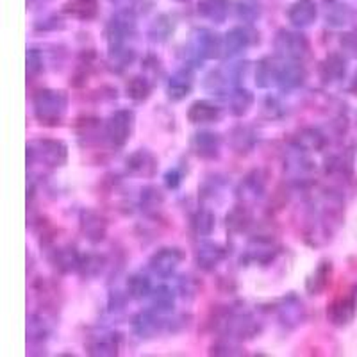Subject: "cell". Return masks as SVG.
Segmentation results:
<instances>
[{"mask_svg": "<svg viewBox=\"0 0 357 357\" xmlns=\"http://www.w3.org/2000/svg\"><path fill=\"white\" fill-rule=\"evenodd\" d=\"M68 93L63 89H40L33 97V113L36 122L45 127L61 126L68 111Z\"/></svg>", "mask_w": 357, "mask_h": 357, "instance_id": "1", "label": "cell"}, {"mask_svg": "<svg viewBox=\"0 0 357 357\" xmlns=\"http://www.w3.org/2000/svg\"><path fill=\"white\" fill-rule=\"evenodd\" d=\"M216 325H218L220 333L234 341L254 340L263 331L261 321L252 312L236 311V309H229L220 314Z\"/></svg>", "mask_w": 357, "mask_h": 357, "instance_id": "2", "label": "cell"}, {"mask_svg": "<svg viewBox=\"0 0 357 357\" xmlns=\"http://www.w3.org/2000/svg\"><path fill=\"white\" fill-rule=\"evenodd\" d=\"M68 161V145L61 139L36 138L27 143V165L45 168H61Z\"/></svg>", "mask_w": 357, "mask_h": 357, "instance_id": "3", "label": "cell"}, {"mask_svg": "<svg viewBox=\"0 0 357 357\" xmlns=\"http://www.w3.org/2000/svg\"><path fill=\"white\" fill-rule=\"evenodd\" d=\"M220 56H223V38L206 27L195 29L191 33L190 57H188L190 65L195 63V66H202L204 61L218 59Z\"/></svg>", "mask_w": 357, "mask_h": 357, "instance_id": "4", "label": "cell"}, {"mask_svg": "<svg viewBox=\"0 0 357 357\" xmlns=\"http://www.w3.org/2000/svg\"><path fill=\"white\" fill-rule=\"evenodd\" d=\"M273 50L279 59L284 61H302L311 52V43L301 31L279 29L273 38Z\"/></svg>", "mask_w": 357, "mask_h": 357, "instance_id": "5", "label": "cell"}, {"mask_svg": "<svg viewBox=\"0 0 357 357\" xmlns=\"http://www.w3.org/2000/svg\"><path fill=\"white\" fill-rule=\"evenodd\" d=\"M136 31H138L136 13L129 8L116 11L106 25L107 49L109 47H118V45H127L130 38L136 36Z\"/></svg>", "mask_w": 357, "mask_h": 357, "instance_id": "6", "label": "cell"}, {"mask_svg": "<svg viewBox=\"0 0 357 357\" xmlns=\"http://www.w3.org/2000/svg\"><path fill=\"white\" fill-rule=\"evenodd\" d=\"M280 254V247L275 238L268 234L252 236L245 247V254L241 256V263L245 264H259L268 266L277 259Z\"/></svg>", "mask_w": 357, "mask_h": 357, "instance_id": "7", "label": "cell"}, {"mask_svg": "<svg viewBox=\"0 0 357 357\" xmlns=\"http://www.w3.org/2000/svg\"><path fill=\"white\" fill-rule=\"evenodd\" d=\"M134 129V113L130 109H118L107 118L104 126V139L109 143L113 149H123L129 143L130 134Z\"/></svg>", "mask_w": 357, "mask_h": 357, "instance_id": "8", "label": "cell"}, {"mask_svg": "<svg viewBox=\"0 0 357 357\" xmlns=\"http://www.w3.org/2000/svg\"><path fill=\"white\" fill-rule=\"evenodd\" d=\"M186 259L183 248L178 247H161L154 252L149 259V268L154 275L161 277V279H168L175 273L183 261Z\"/></svg>", "mask_w": 357, "mask_h": 357, "instance_id": "9", "label": "cell"}, {"mask_svg": "<svg viewBox=\"0 0 357 357\" xmlns=\"http://www.w3.org/2000/svg\"><path fill=\"white\" fill-rule=\"evenodd\" d=\"M130 329H132L134 336H138L139 340H151L158 334L167 333V318H162L161 312L152 307L143 309L138 314H134Z\"/></svg>", "mask_w": 357, "mask_h": 357, "instance_id": "10", "label": "cell"}, {"mask_svg": "<svg viewBox=\"0 0 357 357\" xmlns=\"http://www.w3.org/2000/svg\"><path fill=\"white\" fill-rule=\"evenodd\" d=\"M266 175L263 170H259V168L250 170L236 186V197L245 206L261 202L266 195Z\"/></svg>", "mask_w": 357, "mask_h": 357, "instance_id": "11", "label": "cell"}, {"mask_svg": "<svg viewBox=\"0 0 357 357\" xmlns=\"http://www.w3.org/2000/svg\"><path fill=\"white\" fill-rule=\"evenodd\" d=\"M159 170L158 155L149 149H138L126 158V172L132 177L152 178Z\"/></svg>", "mask_w": 357, "mask_h": 357, "instance_id": "12", "label": "cell"}, {"mask_svg": "<svg viewBox=\"0 0 357 357\" xmlns=\"http://www.w3.org/2000/svg\"><path fill=\"white\" fill-rule=\"evenodd\" d=\"M305 79H307V70L301 61H284L282 59L279 65V72H277L275 86L282 93H289V91H295L304 86Z\"/></svg>", "mask_w": 357, "mask_h": 357, "instance_id": "13", "label": "cell"}, {"mask_svg": "<svg viewBox=\"0 0 357 357\" xmlns=\"http://www.w3.org/2000/svg\"><path fill=\"white\" fill-rule=\"evenodd\" d=\"M191 152L204 161H215L222 154V138L213 130H199L190 139Z\"/></svg>", "mask_w": 357, "mask_h": 357, "instance_id": "14", "label": "cell"}, {"mask_svg": "<svg viewBox=\"0 0 357 357\" xmlns=\"http://www.w3.org/2000/svg\"><path fill=\"white\" fill-rule=\"evenodd\" d=\"M79 229L89 243L98 245L106 240L107 220L95 209H82L79 213Z\"/></svg>", "mask_w": 357, "mask_h": 357, "instance_id": "15", "label": "cell"}, {"mask_svg": "<svg viewBox=\"0 0 357 357\" xmlns=\"http://www.w3.org/2000/svg\"><path fill=\"white\" fill-rule=\"evenodd\" d=\"M122 336L118 333H97L86 340V354L93 357H113L120 354Z\"/></svg>", "mask_w": 357, "mask_h": 357, "instance_id": "16", "label": "cell"}, {"mask_svg": "<svg viewBox=\"0 0 357 357\" xmlns=\"http://www.w3.org/2000/svg\"><path fill=\"white\" fill-rule=\"evenodd\" d=\"M357 312V298L354 295L337 296L327 305V320L334 327H347L354 321Z\"/></svg>", "mask_w": 357, "mask_h": 357, "instance_id": "17", "label": "cell"}, {"mask_svg": "<svg viewBox=\"0 0 357 357\" xmlns=\"http://www.w3.org/2000/svg\"><path fill=\"white\" fill-rule=\"evenodd\" d=\"M347 70H349V65H347L345 54L329 52L318 65V75L324 84H334L345 79Z\"/></svg>", "mask_w": 357, "mask_h": 357, "instance_id": "18", "label": "cell"}, {"mask_svg": "<svg viewBox=\"0 0 357 357\" xmlns=\"http://www.w3.org/2000/svg\"><path fill=\"white\" fill-rule=\"evenodd\" d=\"M227 248L213 241H202L195 250V263L202 272H213L225 261Z\"/></svg>", "mask_w": 357, "mask_h": 357, "instance_id": "19", "label": "cell"}, {"mask_svg": "<svg viewBox=\"0 0 357 357\" xmlns=\"http://www.w3.org/2000/svg\"><path fill=\"white\" fill-rule=\"evenodd\" d=\"M277 314L280 324L288 329H295L305 321V307L296 295L284 296L277 305Z\"/></svg>", "mask_w": 357, "mask_h": 357, "instance_id": "20", "label": "cell"}, {"mask_svg": "<svg viewBox=\"0 0 357 357\" xmlns=\"http://www.w3.org/2000/svg\"><path fill=\"white\" fill-rule=\"evenodd\" d=\"M286 17H288V22L295 29L311 27L318 18L317 2L314 0H295L289 6Z\"/></svg>", "mask_w": 357, "mask_h": 357, "instance_id": "21", "label": "cell"}, {"mask_svg": "<svg viewBox=\"0 0 357 357\" xmlns=\"http://www.w3.org/2000/svg\"><path fill=\"white\" fill-rule=\"evenodd\" d=\"M252 45V34L247 27L236 25L223 34V56L232 59L248 50Z\"/></svg>", "mask_w": 357, "mask_h": 357, "instance_id": "22", "label": "cell"}, {"mask_svg": "<svg viewBox=\"0 0 357 357\" xmlns=\"http://www.w3.org/2000/svg\"><path fill=\"white\" fill-rule=\"evenodd\" d=\"M49 261L59 273L79 272L82 254L73 245H65V247H57L56 250L50 252Z\"/></svg>", "mask_w": 357, "mask_h": 357, "instance_id": "23", "label": "cell"}, {"mask_svg": "<svg viewBox=\"0 0 357 357\" xmlns=\"http://www.w3.org/2000/svg\"><path fill=\"white\" fill-rule=\"evenodd\" d=\"M188 120L193 126H209V123L220 122L222 118V107L216 106L211 100H195L186 113Z\"/></svg>", "mask_w": 357, "mask_h": 357, "instance_id": "24", "label": "cell"}, {"mask_svg": "<svg viewBox=\"0 0 357 357\" xmlns=\"http://www.w3.org/2000/svg\"><path fill=\"white\" fill-rule=\"evenodd\" d=\"M193 91V72L190 66L178 70L168 79L167 82V97L172 102H181L190 97Z\"/></svg>", "mask_w": 357, "mask_h": 357, "instance_id": "25", "label": "cell"}, {"mask_svg": "<svg viewBox=\"0 0 357 357\" xmlns=\"http://www.w3.org/2000/svg\"><path fill=\"white\" fill-rule=\"evenodd\" d=\"M334 266L333 261L321 259L318 263V266L312 270L311 275L305 280V291L312 296H318L321 293H325V289L331 286V280H333Z\"/></svg>", "mask_w": 357, "mask_h": 357, "instance_id": "26", "label": "cell"}, {"mask_svg": "<svg viewBox=\"0 0 357 357\" xmlns=\"http://www.w3.org/2000/svg\"><path fill=\"white\" fill-rule=\"evenodd\" d=\"M257 143H259L257 132L248 126H236L232 127V130L229 132V145H231V149L236 154H250V152L256 149Z\"/></svg>", "mask_w": 357, "mask_h": 357, "instance_id": "27", "label": "cell"}, {"mask_svg": "<svg viewBox=\"0 0 357 357\" xmlns=\"http://www.w3.org/2000/svg\"><path fill=\"white\" fill-rule=\"evenodd\" d=\"M291 145L304 152H320L327 145V136L318 127H304L296 132Z\"/></svg>", "mask_w": 357, "mask_h": 357, "instance_id": "28", "label": "cell"}, {"mask_svg": "<svg viewBox=\"0 0 357 357\" xmlns=\"http://www.w3.org/2000/svg\"><path fill=\"white\" fill-rule=\"evenodd\" d=\"M254 102H256L254 93L250 89L241 88V86H236L227 93L229 113L236 118H243L245 114H248V111L254 106Z\"/></svg>", "mask_w": 357, "mask_h": 357, "instance_id": "29", "label": "cell"}, {"mask_svg": "<svg viewBox=\"0 0 357 357\" xmlns=\"http://www.w3.org/2000/svg\"><path fill=\"white\" fill-rule=\"evenodd\" d=\"M63 13L66 17H72L81 22L95 20L98 15V0H68L63 6Z\"/></svg>", "mask_w": 357, "mask_h": 357, "instance_id": "30", "label": "cell"}, {"mask_svg": "<svg viewBox=\"0 0 357 357\" xmlns=\"http://www.w3.org/2000/svg\"><path fill=\"white\" fill-rule=\"evenodd\" d=\"M50 336V325L47 317L40 312H33L27 317V341L31 347L43 345Z\"/></svg>", "mask_w": 357, "mask_h": 357, "instance_id": "31", "label": "cell"}, {"mask_svg": "<svg viewBox=\"0 0 357 357\" xmlns=\"http://www.w3.org/2000/svg\"><path fill=\"white\" fill-rule=\"evenodd\" d=\"M197 13L213 24H223L229 17V0H199Z\"/></svg>", "mask_w": 357, "mask_h": 357, "instance_id": "32", "label": "cell"}, {"mask_svg": "<svg viewBox=\"0 0 357 357\" xmlns=\"http://www.w3.org/2000/svg\"><path fill=\"white\" fill-rule=\"evenodd\" d=\"M252 222H254L252 213L245 204L234 206L227 213V216H225V227L232 234H243V232H247L252 227Z\"/></svg>", "mask_w": 357, "mask_h": 357, "instance_id": "33", "label": "cell"}, {"mask_svg": "<svg viewBox=\"0 0 357 357\" xmlns=\"http://www.w3.org/2000/svg\"><path fill=\"white\" fill-rule=\"evenodd\" d=\"M75 134H77L79 142H84V145H91V143L100 142V136H106L102 123L98 118H79L75 123Z\"/></svg>", "mask_w": 357, "mask_h": 357, "instance_id": "34", "label": "cell"}, {"mask_svg": "<svg viewBox=\"0 0 357 357\" xmlns=\"http://www.w3.org/2000/svg\"><path fill=\"white\" fill-rule=\"evenodd\" d=\"M175 25L177 24H175L174 17H170L167 13H162V15L154 18V22H152L151 27H149V33H146L149 34V40H151L152 43H167V41L174 36Z\"/></svg>", "mask_w": 357, "mask_h": 357, "instance_id": "35", "label": "cell"}, {"mask_svg": "<svg viewBox=\"0 0 357 357\" xmlns=\"http://www.w3.org/2000/svg\"><path fill=\"white\" fill-rule=\"evenodd\" d=\"M136 61V50L129 45H118L107 49V65L113 72H123Z\"/></svg>", "mask_w": 357, "mask_h": 357, "instance_id": "36", "label": "cell"}, {"mask_svg": "<svg viewBox=\"0 0 357 357\" xmlns=\"http://www.w3.org/2000/svg\"><path fill=\"white\" fill-rule=\"evenodd\" d=\"M280 61H277L275 57H263L257 61L256 66V84L257 88H272L275 86L277 72H279Z\"/></svg>", "mask_w": 357, "mask_h": 357, "instance_id": "37", "label": "cell"}, {"mask_svg": "<svg viewBox=\"0 0 357 357\" xmlns=\"http://www.w3.org/2000/svg\"><path fill=\"white\" fill-rule=\"evenodd\" d=\"M191 232L199 238H207L211 236L216 227V216L209 209H197L190 218Z\"/></svg>", "mask_w": 357, "mask_h": 357, "instance_id": "38", "label": "cell"}, {"mask_svg": "<svg viewBox=\"0 0 357 357\" xmlns=\"http://www.w3.org/2000/svg\"><path fill=\"white\" fill-rule=\"evenodd\" d=\"M126 289H127V295L132 298V301H143V298H149L151 293L154 291V286H152L151 279L142 272H136V273H130L127 277V282H126Z\"/></svg>", "mask_w": 357, "mask_h": 357, "instance_id": "39", "label": "cell"}, {"mask_svg": "<svg viewBox=\"0 0 357 357\" xmlns=\"http://www.w3.org/2000/svg\"><path fill=\"white\" fill-rule=\"evenodd\" d=\"M151 304L152 309H155L161 314H168V312L174 311L175 307V291L167 284H161L158 288H154V291L151 293Z\"/></svg>", "mask_w": 357, "mask_h": 357, "instance_id": "40", "label": "cell"}, {"mask_svg": "<svg viewBox=\"0 0 357 357\" xmlns=\"http://www.w3.org/2000/svg\"><path fill=\"white\" fill-rule=\"evenodd\" d=\"M152 95V82L145 75H134L126 84V97L132 102H145Z\"/></svg>", "mask_w": 357, "mask_h": 357, "instance_id": "41", "label": "cell"}, {"mask_svg": "<svg viewBox=\"0 0 357 357\" xmlns=\"http://www.w3.org/2000/svg\"><path fill=\"white\" fill-rule=\"evenodd\" d=\"M165 204V195L158 186H145L142 190V195H139V206L145 213L149 215H154Z\"/></svg>", "mask_w": 357, "mask_h": 357, "instance_id": "42", "label": "cell"}, {"mask_svg": "<svg viewBox=\"0 0 357 357\" xmlns=\"http://www.w3.org/2000/svg\"><path fill=\"white\" fill-rule=\"evenodd\" d=\"M106 266H107L106 257L100 256V254H82L79 273H81L84 279H95V277H98L102 272H104V268Z\"/></svg>", "mask_w": 357, "mask_h": 357, "instance_id": "43", "label": "cell"}, {"mask_svg": "<svg viewBox=\"0 0 357 357\" xmlns=\"http://www.w3.org/2000/svg\"><path fill=\"white\" fill-rule=\"evenodd\" d=\"M325 172L337 177H350L352 175V158L347 154L331 155L325 159Z\"/></svg>", "mask_w": 357, "mask_h": 357, "instance_id": "44", "label": "cell"}, {"mask_svg": "<svg viewBox=\"0 0 357 357\" xmlns=\"http://www.w3.org/2000/svg\"><path fill=\"white\" fill-rule=\"evenodd\" d=\"M325 20L331 27H343L350 20V9L343 4L331 6V9L327 8V18Z\"/></svg>", "mask_w": 357, "mask_h": 357, "instance_id": "45", "label": "cell"}, {"mask_svg": "<svg viewBox=\"0 0 357 357\" xmlns=\"http://www.w3.org/2000/svg\"><path fill=\"white\" fill-rule=\"evenodd\" d=\"M45 68L43 63V54L38 49H29L27 50V79L38 77Z\"/></svg>", "mask_w": 357, "mask_h": 357, "instance_id": "46", "label": "cell"}, {"mask_svg": "<svg viewBox=\"0 0 357 357\" xmlns=\"http://www.w3.org/2000/svg\"><path fill=\"white\" fill-rule=\"evenodd\" d=\"M177 291L184 301H191L197 295V291H199V284H197V280L193 277L183 275L178 277L177 280Z\"/></svg>", "mask_w": 357, "mask_h": 357, "instance_id": "47", "label": "cell"}, {"mask_svg": "<svg viewBox=\"0 0 357 357\" xmlns=\"http://www.w3.org/2000/svg\"><path fill=\"white\" fill-rule=\"evenodd\" d=\"M340 45H341V50H343V54H345L347 57L357 59V29L341 34Z\"/></svg>", "mask_w": 357, "mask_h": 357, "instance_id": "48", "label": "cell"}, {"mask_svg": "<svg viewBox=\"0 0 357 357\" xmlns=\"http://www.w3.org/2000/svg\"><path fill=\"white\" fill-rule=\"evenodd\" d=\"M162 178H165V186H167L168 190H178V186L183 184L184 174L181 168H170Z\"/></svg>", "mask_w": 357, "mask_h": 357, "instance_id": "49", "label": "cell"}, {"mask_svg": "<svg viewBox=\"0 0 357 357\" xmlns=\"http://www.w3.org/2000/svg\"><path fill=\"white\" fill-rule=\"evenodd\" d=\"M127 298H130L129 295H123L120 291H111L107 296V311L109 312H118L122 311L123 305H126Z\"/></svg>", "mask_w": 357, "mask_h": 357, "instance_id": "50", "label": "cell"}, {"mask_svg": "<svg viewBox=\"0 0 357 357\" xmlns=\"http://www.w3.org/2000/svg\"><path fill=\"white\" fill-rule=\"evenodd\" d=\"M240 18L247 22H254L259 17V6L254 4V2H240Z\"/></svg>", "mask_w": 357, "mask_h": 357, "instance_id": "51", "label": "cell"}, {"mask_svg": "<svg viewBox=\"0 0 357 357\" xmlns=\"http://www.w3.org/2000/svg\"><path fill=\"white\" fill-rule=\"evenodd\" d=\"M238 347L231 345V343H218L211 349V354L215 356H241V352H238Z\"/></svg>", "mask_w": 357, "mask_h": 357, "instance_id": "52", "label": "cell"}, {"mask_svg": "<svg viewBox=\"0 0 357 357\" xmlns=\"http://www.w3.org/2000/svg\"><path fill=\"white\" fill-rule=\"evenodd\" d=\"M109 2H111V4L120 6V8H129V6L136 4L138 0H109Z\"/></svg>", "mask_w": 357, "mask_h": 357, "instance_id": "53", "label": "cell"}, {"mask_svg": "<svg viewBox=\"0 0 357 357\" xmlns=\"http://www.w3.org/2000/svg\"><path fill=\"white\" fill-rule=\"evenodd\" d=\"M175 2H188V0H175Z\"/></svg>", "mask_w": 357, "mask_h": 357, "instance_id": "54", "label": "cell"}]
</instances>
